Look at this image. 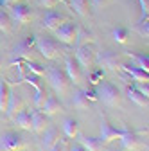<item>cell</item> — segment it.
I'll return each mask as SVG.
<instances>
[{
  "instance_id": "cell-26",
  "label": "cell",
  "mask_w": 149,
  "mask_h": 151,
  "mask_svg": "<svg viewBox=\"0 0 149 151\" xmlns=\"http://www.w3.org/2000/svg\"><path fill=\"white\" fill-rule=\"evenodd\" d=\"M7 99H9V86L2 79L0 81V111H6L7 108Z\"/></svg>"
},
{
  "instance_id": "cell-24",
  "label": "cell",
  "mask_w": 149,
  "mask_h": 151,
  "mask_svg": "<svg viewBox=\"0 0 149 151\" xmlns=\"http://www.w3.org/2000/svg\"><path fill=\"white\" fill-rule=\"evenodd\" d=\"M88 2H90V0H68L70 7L76 11L79 16H86L88 14Z\"/></svg>"
},
{
  "instance_id": "cell-41",
  "label": "cell",
  "mask_w": 149,
  "mask_h": 151,
  "mask_svg": "<svg viewBox=\"0 0 149 151\" xmlns=\"http://www.w3.org/2000/svg\"><path fill=\"white\" fill-rule=\"evenodd\" d=\"M104 2H106V0H92V4H94V7H95V9H97V7H101Z\"/></svg>"
},
{
  "instance_id": "cell-16",
  "label": "cell",
  "mask_w": 149,
  "mask_h": 151,
  "mask_svg": "<svg viewBox=\"0 0 149 151\" xmlns=\"http://www.w3.org/2000/svg\"><path fill=\"white\" fill-rule=\"evenodd\" d=\"M79 144L86 151H102L104 149V142L101 140V137H79Z\"/></svg>"
},
{
  "instance_id": "cell-36",
  "label": "cell",
  "mask_w": 149,
  "mask_h": 151,
  "mask_svg": "<svg viewBox=\"0 0 149 151\" xmlns=\"http://www.w3.org/2000/svg\"><path fill=\"white\" fill-rule=\"evenodd\" d=\"M38 2H40V6H43L45 9H52L56 4L59 2V0H38Z\"/></svg>"
},
{
  "instance_id": "cell-9",
  "label": "cell",
  "mask_w": 149,
  "mask_h": 151,
  "mask_svg": "<svg viewBox=\"0 0 149 151\" xmlns=\"http://www.w3.org/2000/svg\"><path fill=\"white\" fill-rule=\"evenodd\" d=\"M120 68L131 78V81L135 83H149V72L137 67V65H120Z\"/></svg>"
},
{
  "instance_id": "cell-11",
  "label": "cell",
  "mask_w": 149,
  "mask_h": 151,
  "mask_svg": "<svg viewBox=\"0 0 149 151\" xmlns=\"http://www.w3.org/2000/svg\"><path fill=\"white\" fill-rule=\"evenodd\" d=\"M124 131H126V129H117V128L111 126L110 122L102 121V122H101V140H102V142L117 140V139H120V137L124 135Z\"/></svg>"
},
{
  "instance_id": "cell-37",
  "label": "cell",
  "mask_w": 149,
  "mask_h": 151,
  "mask_svg": "<svg viewBox=\"0 0 149 151\" xmlns=\"http://www.w3.org/2000/svg\"><path fill=\"white\" fill-rule=\"evenodd\" d=\"M85 96L88 97V101H90V103H94V101H97V99H99L95 90H85Z\"/></svg>"
},
{
  "instance_id": "cell-42",
  "label": "cell",
  "mask_w": 149,
  "mask_h": 151,
  "mask_svg": "<svg viewBox=\"0 0 149 151\" xmlns=\"http://www.w3.org/2000/svg\"><path fill=\"white\" fill-rule=\"evenodd\" d=\"M0 68H2V58H0Z\"/></svg>"
},
{
  "instance_id": "cell-21",
  "label": "cell",
  "mask_w": 149,
  "mask_h": 151,
  "mask_svg": "<svg viewBox=\"0 0 149 151\" xmlns=\"http://www.w3.org/2000/svg\"><path fill=\"white\" fill-rule=\"evenodd\" d=\"M99 61H101V65H102V67H108V68H111V70L117 68V67H120L117 54H115V52H110V50H106V52H102V54H101Z\"/></svg>"
},
{
  "instance_id": "cell-17",
  "label": "cell",
  "mask_w": 149,
  "mask_h": 151,
  "mask_svg": "<svg viewBox=\"0 0 149 151\" xmlns=\"http://www.w3.org/2000/svg\"><path fill=\"white\" fill-rule=\"evenodd\" d=\"M31 121H32V129L34 131H43L49 126V115H45L43 111H32Z\"/></svg>"
},
{
  "instance_id": "cell-43",
  "label": "cell",
  "mask_w": 149,
  "mask_h": 151,
  "mask_svg": "<svg viewBox=\"0 0 149 151\" xmlns=\"http://www.w3.org/2000/svg\"><path fill=\"white\" fill-rule=\"evenodd\" d=\"M18 151H20V149H18Z\"/></svg>"
},
{
  "instance_id": "cell-14",
  "label": "cell",
  "mask_w": 149,
  "mask_h": 151,
  "mask_svg": "<svg viewBox=\"0 0 149 151\" xmlns=\"http://www.w3.org/2000/svg\"><path fill=\"white\" fill-rule=\"evenodd\" d=\"M65 20H67V16H65V14L56 13V11H50V13H47V14H45V18H43V27H45V29L54 31L56 27H59Z\"/></svg>"
},
{
  "instance_id": "cell-35",
  "label": "cell",
  "mask_w": 149,
  "mask_h": 151,
  "mask_svg": "<svg viewBox=\"0 0 149 151\" xmlns=\"http://www.w3.org/2000/svg\"><path fill=\"white\" fill-rule=\"evenodd\" d=\"M138 4H140V11H142V18H145L149 13V0H138Z\"/></svg>"
},
{
  "instance_id": "cell-27",
  "label": "cell",
  "mask_w": 149,
  "mask_h": 151,
  "mask_svg": "<svg viewBox=\"0 0 149 151\" xmlns=\"http://www.w3.org/2000/svg\"><path fill=\"white\" fill-rule=\"evenodd\" d=\"M74 106H76L77 110H86V108L90 106V101H88V97L85 96V90L77 92L76 96H74Z\"/></svg>"
},
{
  "instance_id": "cell-28",
  "label": "cell",
  "mask_w": 149,
  "mask_h": 151,
  "mask_svg": "<svg viewBox=\"0 0 149 151\" xmlns=\"http://www.w3.org/2000/svg\"><path fill=\"white\" fill-rule=\"evenodd\" d=\"M128 36H129V29L128 27H117V29H113V40L117 43H126L128 42Z\"/></svg>"
},
{
  "instance_id": "cell-23",
  "label": "cell",
  "mask_w": 149,
  "mask_h": 151,
  "mask_svg": "<svg viewBox=\"0 0 149 151\" xmlns=\"http://www.w3.org/2000/svg\"><path fill=\"white\" fill-rule=\"evenodd\" d=\"M63 133L68 137V139H74L79 135V126H77V121L76 119H65L63 121Z\"/></svg>"
},
{
  "instance_id": "cell-40",
  "label": "cell",
  "mask_w": 149,
  "mask_h": 151,
  "mask_svg": "<svg viewBox=\"0 0 149 151\" xmlns=\"http://www.w3.org/2000/svg\"><path fill=\"white\" fill-rule=\"evenodd\" d=\"M70 151H86V149H85L81 144H74V146L70 147Z\"/></svg>"
},
{
  "instance_id": "cell-10",
  "label": "cell",
  "mask_w": 149,
  "mask_h": 151,
  "mask_svg": "<svg viewBox=\"0 0 149 151\" xmlns=\"http://www.w3.org/2000/svg\"><path fill=\"white\" fill-rule=\"evenodd\" d=\"M140 133H142V131H140ZM140 133H138V131L126 129L124 135L119 139L120 144H122V149H126V151H135L140 146Z\"/></svg>"
},
{
  "instance_id": "cell-15",
  "label": "cell",
  "mask_w": 149,
  "mask_h": 151,
  "mask_svg": "<svg viewBox=\"0 0 149 151\" xmlns=\"http://www.w3.org/2000/svg\"><path fill=\"white\" fill-rule=\"evenodd\" d=\"M40 110L45 113V115H54V113L61 111V110H63V106H61V103H59V99H58V97L49 96V97H45V101H43V104L40 106Z\"/></svg>"
},
{
  "instance_id": "cell-32",
  "label": "cell",
  "mask_w": 149,
  "mask_h": 151,
  "mask_svg": "<svg viewBox=\"0 0 149 151\" xmlns=\"http://www.w3.org/2000/svg\"><path fill=\"white\" fill-rule=\"evenodd\" d=\"M43 101H45V92H43V88H38L36 90V96H34V106L40 108L43 104Z\"/></svg>"
},
{
  "instance_id": "cell-25",
  "label": "cell",
  "mask_w": 149,
  "mask_h": 151,
  "mask_svg": "<svg viewBox=\"0 0 149 151\" xmlns=\"http://www.w3.org/2000/svg\"><path fill=\"white\" fill-rule=\"evenodd\" d=\"M24 65L27 67V70H29L31 74H36V76H40V78H42V76L45 74V70H47L42 63H36V61H32V60H29V58L24 60Z\"/></svg>"
},
{
  "instance_id": "cell-8",
  "label": "cell",
  "mask_w": 149,
  "mask_h": 151,
  "mask_svg": "<svg viewBox=\"0 0 149 151\" xmlns=\"http://www.w3.org/2000/svg\"><path fill=\"white\" fill-rule=\"evenodd\" d=\"M83 67L77 63L76 58H72V56H67L65 58V74L68 81H72L74 85H81L83 83Z\"/></svg>"
},
{
  "instance_id": "cell-38",
  "label": "cell",
  "mask_w": 149,
  "mask_h": 151,
  "mask_svg": "<svg viewBox=\"0 0 149 151\" xmlns=\"http://www.w3.org/2000/svg\"><path fill=\"white\" fill-rule=\"evenodd\" d=\"M49 151H65V144L58 140L54 146H50V147H49Z\"/></svg>"
},
{
  "instance_id": "cell-29",
  "label": "cell",
  "mask_w": 149,
  "mask_h": 151,
  "mask_svg": "<svg viewBox=\"0 0 149 151\" xmlns=\"http://www.w3.org/2000/svg\"><path fill=\"white\" fill-rule=\"evenodd\" d=\"M11 16L7 11H2L0 9V31H4V32H9L11 31Z\"/></svg>"
},
{
  "instance_id": "cell-2",
  "label": "cell",
  "mask_w": 149,
  "mask_h": 151,
  "mask_svg": "<svg viewBox=\"0 0 149 151\" xmlns=\"http://www.w3.org/2000/svg\"><path fill=\"white\" fill-rule=\"evenodd\" d=\"M36 49H38V52L43 56L45 60H56V58H59L61 56V47L58 42H54L52 38H36Z\"/></svg>"
},
{
  "instance_id": "cell-34",
  "label": "cell",
  "mask_w": 149,
  "mask_h": 151,
  "mask_svg": "<svg viewBox=\"0 0 149 151\" xmlns=\"http://www.w3.org/2000/svg\"><path fill=\"white\" fill-rule=\"evenodd\" d=\"M140 93H142V96H145V97H149V85L147 83H135L133 85Z\"/></svg>"
},
{
  "instance_id": "cell-13",
  "label": "cell",
  "mask_w": 149,
  "mask_h": 151,
  "mask_svg": "<svg viewBox=\"0 0 149 151\" xmlns=\"http://www.w3.org/2000/svg\"><path fill=\"white\" fill-rule=\"evenodd\" d=\"M24 108V99L18 96L14 90H9V99H7V108H6V113L7 115H14Z\"/></svg>"
},
{
  "instance_id": "cell-12",
  "label": "cell",
  "mask_w": 149,
  "mask_h": 151,
  "mask_svg": "<svg viewBox=\"0 0 149 151\" xmlns=\"http://www.w3.org/2000/svg\"><path fill=\"white\" fill-rule=\"evenodd\" d=\"M36 34H29V36H25L24 40L18 43L16 47H14V52H16V56H20L22 60H25V58H29V52H31V49L36 45Z\"/></svg>"
},
{
  "instance_id": "cell-5",
  "label": "cell",
  "mask_w": 149,
  "mask_h": 151,
  "mask_svg": "<svg viewBox=\"0 0 149 151\" xmlns=\"http://www.w3.org/2000/svg\"><path fill=\"white\" fill-rule=\"evenodd\" d=\"M45 72H47V81H49V85L56 92H58V93H67V90H68V78H67L65 70L49 68Z\"/></svg>"
},
{
  "instance_id": "cell-4",
  "label": "cell",
  "mask_w": 149,
  "mask_h": 151,
  "mask_svg": "<svg viewBox=\"0 0 149 151\" xmlns=\"http://www.w3.org/2000/svg\"><path fill=\"white\" fill-rule=\"evenodd\" d=\"M76 60L81 67H92L97 60V49L94 43H79L76 50Z\"/></svg>"
},
{
  "instance_id": "cell-1",
  "label": "cell",
  "mask_w": 149,
  "mask_h": 151,
  "mask_svg": "<svg viewBox=\"0 0 149 151\" xmlns=\"http://www.w3.org/2000/svg\"><path fill=\"white\" fill-rule=\"evenodd\" d=\"M77 24H74L72 20H65L59 27L54 29V36L59 40V43L63 45H74L77 38Z\"/></svg>"
},
{
  "instance_id": "cell-31",
  "label": "cell",
  "mask_w": 149,
  "mask_h": 151,
  "mask_svg": "<svg viewBox=\"0 0 149 151\" xmlns=\"http://www.w3.org/2000/svg\"><path fill=\"white\" fill-rule=\"evenodd\" d=\"M22 79H24L25 83H29V85H32V86H34L36 90H38V88H42V85L38 83V79H40V76H36V74H31V72H29L27 76H24V78H22Z\"/></svg>"
},
{
  "instance_id": "cell-7",
  "label": "cell",
  "mask_w": 149,
  "mask_h": 151,
  "mask_svg": "<svg viewBox=\"0 0 149 151\" xmlns=\"http://www.w3.org/2000/svg\"><path fill=\"white\" fill-rule=\"evenodd\" d=\"M24 147V139L16 131H4L0 135V151H18Z\"/></svg>"
},
{
  "instance_id": "cell-19",
  "label": "cell",
  "mask_w": 149,
  "mask_h": 151,
  "mask_svg": "<svg viewBox=\"0 0 149 151\" xmlns=\"http://www.w3.org/2000/svg\"><path fill=\"white\" fill-rule=\"evenodd\" d=\"M13 119H14V122L20 126V128H24V129H32V121H31V113L27 111V110H20L18 113H14L13 115Z\"/></svg>"
},
{
  "instance_id": "cell-3",
  "label": "cell",
  "mask_w": 149,
  "mask_h": 151,
  "mask_svg": "<svg viewBox=\"0 0 149 151\" xmlns=\"http://www.w3.org/2000/svg\"><path fill=\"white\" fill-rule=\"evenodd\" d=\"M97 97L99 99H102V103H106L108 106H115L117 103H119V88L113 85V83H110V81H99L97 85Z\"/></svg>"
},
{
  "instance_id": "cell-20",
  "label": "cell",
  "mask_w": 149,
  "mask_h": 151,
  "mask_svg": "<svg viewBox=\"0 0 149 151\" xmlns=\"http://www.w3.org/2000/svg\"><path fill=\"white\" fill-rule=\"evenodd\" d=\"M128 99L129 101H133L137 106H140V108H147V104H149V99L145 97V96H142V93L135 88V86H129L128 88Z\"/></svg>"
},
{
  "instance_id": "cell-6",
  "label": "cell",
  "mask_w": 149,
  "mask_h": 151,
  "mask_svg": "<svg viewBox=\"0 0 149 151\" xmlns=\"http://www.w3.org/2000/svg\"><path fill=\"white\" fill-rule=\"evenodd\" d=\"M7 9H9L7 13L11 16V20L16 22V24H27V22H31V18H32V9L27 4L16 2V4H11Z\"/></svg>"
},
{
  "instance_id": "cell-30",
  "label": "cell",
  "mask_w": 149,
  "mask_h": 151,
  "mask_svg": "<svg viewBox=\"0 0 149 151\" xmlns=\"http://www.w3.org/2000/svg\"><path fill=\"white\" fill-rule=\"evenodd\" d=\"M137 32L142 38H147L149 36V20H147V16L145 18H140V22L137 24Z\"/></svg>"
},
{
  "instance_id": "cell-33",
  "label": "cell",
  "mask_w": 149,
  "mask_h": 151,
  "mask_svg": "<svg viewBox=\"0 0 149 151\" xmlns=\"http://www.w3.org/2000/svg\"><path fill=\"white\" fill-rule=\"evenodd\" d=\"M102 76H104V70H102V68H97V70H95L94 74L90 76V83L95 86V85H97V83H99V81L102 79Z\"/></svg>"
},
{
  "instance_id": "cell-18",
  "label": "cell",
  "mask_w": 149,
  "mask_h": 151,
  "mask_svg": "<svg viewBox=\"0 0 149 151\" xmlns=\"http://www.w3.org/2000/svg\"><path fill=\"white\" fill-rule=\"evenodd\" d=\"M43 131H45V133L42 137V146L45 149H49L50 146H54L56 142L59 140V133H58V129H56V128H45Z\"/></svg>"
},
{
  "instance_id": "cell-22",
  "label": "cell",
  "mask_w": 149,
  "mask_h": 151,
  "mask_svg": "<svg viewBox=\"0 0 149 151\" xmlns=\"http://www.w3.org/2000/svg\"><path fill=\"white\" fill-rule=\"evenodd\" d=\"M126 54L131 58V61H135L137 67H140V68L149 72V56L145 52H126Z\"/></svg>"
},
{
  "instance_id": "cell-39",
  "label": "cell",
  "mask_w": 149,
  "mask_h": 151,
  "mask_svg": "<svg viewBox=\"0 0 149 151\" xmlns=\"http://www.w3.org/2000/svg\"><path fill=\"white\" fill-rule=\"evenodd\" d=\"M16 2H18V0H0V7L6 9V7H9L11 4H16Z\"/></svg>"
}]
</instances>
